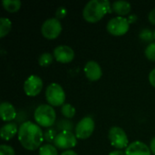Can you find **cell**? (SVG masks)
Wrapping results in <instances>:
<instances>
[{"label": "cell", "instance_id": "obj_1", "mask_svg": "<svg viewBox=\"0 0 155 155\" xmlns=\"http://www.w3.org/2000/svg\"><path fill=\"white\" fill-rule=\"evenodd\" d=\"M17 135L21 145L28 151L40 149L45 139L40 126L30 121L25 122L20 125Z\"/></svg>", "mask_w": 155, "mask_h": 155}, {"label": "cell", "instance_id": "obj_2", "mask_svg": "<svg viewBox=\"0 0 155 155\" xmlns=\"http://www.w3.org/2000/svg\"><path fill=\"white\" fill-rule=\"evenodd\" d=\"M113 7L108 0H91L83 10V16L88 23L99 22L106 14H111Z\"/></svg>", "mask_w": 155, "mask_h": 155}, {"label": "cell", "instance_id": "obj_3", "mask_svg": "<svg viewBox=\"0 0 155 155\" xmlns=\"http://www.w3.org/2000/svg\"><path fill=\"white\" fill-rule=\"evenodd\" d=\"M34 118L39 126L50 128L55 123L56 114L50 104H41L35 110Z\"/></svg>", "mask_w": 155, "mask_h": 155}, {"label": "cell", "instance_id": "obj_4", "mask_svg": "<svg viewBox=\"0 0 155 155\" xmlns=\"http://www.w3.org/2000/svg\"><path fill=\"white\" fill-rule=\"evenodd\" d=\"M45 98L51 106H61L65 102V92L60 84L52 83L46 87Z\"/></svg>", "mask_w": 155, "mask_h": 155}, {"label": "cell", "instance_id": "obj_5", "mask_svg": "<svg viewBox=\"0 0 155 155\" xmlns=\"http://www.w3.org/2000/svg\"><path fill=\"white\" fill-rule=\"evenodd\" d=\"M130 27V23L126 17L116 16L109 20L106 25V29L112 35L122 36L125 35Z\"/></svg>", "mask_w": 155, "mask_h": 155}, {"label": "cell", "instance_id": "obj_6", "mask_svg": "<svg viewBox=\"0 0 155 155\" xmlns=\"http://www.w3.org/2000/svg\"><path fill=\"white\" fill-rule=\"evenodd\" d=\"M108 138L110 141V143L115 147L117 150H122L124 148H127L129 146V140L127 137V134L122 129L118 126H114L109 130L108 133Z\"/></svg>", "mask_w": 155, "mask_h": 155}, {"label": "cell", "instance_id": "obj_7", "mask_svg": "<svg viewBox=\"0 0 155 155\" xmlns=\"http://www.w3.org/2000/svg\"><path fill=\"white\" fill-rule=\"evenodd\" d=\"M62 29V25L57 18H49L42 25L41 33L45 38L54 40L60 35Z\"/></svg>", "mask_w": 155, "mask_h": 155}, {"label": "cell", "instance_id": "obj_8", "mask_svg": "<svg viewBox=\"0 0 155 155\" xmlns=\"http://www.w3.org/2000/svg\"><path fill=\"white\" fill-rule=\"evenodd\" d=\"M95 124L91 116H85L81 119L75 126V136L77 139H88L94 133Z\"/></svg>", "mask_w": 155, "mask_h": 155}, {"label": "cell", "instance_id": "obj_9", "mask_svg": "<svg viewBox=\"0 0 155 155\" xmlns=\"http://www.w3.org/2000/svg\"><path fill=\"white\" fill-rule=\"evenodd\" d=\"M77 144V138L75 134H74L71 131H61L57 134L54 145L57 149L61 150H69L74 148Z\"/></svg>", "mask_w": 155, "mask_h": 155}, {"label": "cell", "instance_id": "obj_10", "mask_svg": "<svg viewBox=\"0 0 155 155\" xmlns=\"http://www.w3.org/2000/svg\"><path fill=\"white\" fill-rule=\"evenodd\" d=\"M43 80L37 75H30L24 84V91L27 96L35 97L38 95L43 90Z\"/></svg>", "mask_w": 155, "mask_h": 155}, {"label": "cell", "instance_id": "obj_11", "mask_svg": "<svg viewBox=\"0 0 155 155\" xmlns=\"http://www.w3.org/2000/svg\"><path fill=\"white\" fill-rule=\"evenodd\" d=\"M54 58L62 64H68L74 58L73 48L68 45H58L54 50Z\"/></svg>", "mask_w": 155, "mask_h": 155}, {"label": "cell", "instance_id": "obj_12", "mask_svg": "<svg viewBox=\"0 0 155 155\" xmlns=\"http://www.w3.org/2000/svg\"><path fill=\"white\" fill-rule=\"evenodd\" d=\"M84 74L86 78L91 82H96L100 80L103 75V71L100 64L95 61H89L84 65Z\"/></svg>", "mask_w": 155, "mask_h": 155}, {"label": "cell", "instance_id": "obj_13", "mask_svg": "<svg viewBox=\"0 0 155 155\" xmlns=\"http://www.w3.org/2000/svg\"><path fill=\"white\" fill-rule=\"evenodd\" d=\"M124 153L125 155H152L150 147L140 141L130 143Z\"/></svg>", "mask_w": 155, "mask_h": 155}, {"label": "cell", "instance_id": "obj_14", "mask_svg": "<svg viewBox=\"0 0 155 155\" xmlns=\"http://www.w3.org/2000/svg\"><path fill=\"white\" fill-rule=\"evenodd\" d=\"M0 115L4 122L13 121L16 117V111L15 106L8 102H2L0 104Z\"/></svg>", "mask_w": 155, "mask_h": 155}, {"label": "cell", "instance_id": "obj_15", "mask_svg": "<svg viewBox=\"0 0 155 155\" xmlns=\"http://www.w3.org/2000/svg\"><path fill=\"white\" fill-rule=\"evenodd\" d=\"M18 129L16 124L11 122V123H7L5 125L2 126L1 130H0V135L1 138L5 141H9L11 140L16 134H18Z\"/></svg>", "mask_w": 155, "mask_h": 155}, {"label": "cell", "instance_id": "obj_16", "mask_svg": "<svg viewBox=\"0 0 155 155\" xmlns=\"http://www.w3.org/2000/svg\"><path fill=\"white\" fill-rule=\"evenodd\" d=\"M113 11L115 12L119 16L124 17V15H129L132 10V5L129 2L126 1H115L112 5Z\"/></svg>", "mask_w": 155, "mask_h": 155}, {"label": "cell", "instance_id": "obj_17", "mask_svg": "<svg viewBox=\"0 0 155 155\" xmlns=\"http://www.w3.org/2000/svg\"><path fill=\"white\" fill-rule=\"evenodd\" d=\"M2 5L5 11L9 13H15L21 8L22 3L20 0H3Z\"/></svg>", "mask_w": 155, "mask_h": 155}, {"label": "cell", "instance_id": "obj_18", "mask_svg": "<svg viewBox=\"0 0 155 155\" xmlns=\"http://www.w3.org/2000/svg\"><path fill=\"white\" fill-rule=\"evenodd\" d=\"M12 28V22L6 17L0 18V37H5Z\"/></svg>", "mask_w": 155, "mask_h": 155}, {"label": "cell", "instance_id": "obj_19", "mask_svg": "<svg viewBox=\"0 0 155 155\" xmlns=\"http://www.w3.org/2000/svg\"><path fill=\"white\" fill-rule=\"evenodd\" d=\"M39 155H58L57 148L50 143L44 144L39 149Z\"/></svg>", "mask_w": 155, "mask_h": 155}, {"label": "cell", "instance_id": "obj_20", "mask_svg": "<svg viewBox=\"0 0 155 155\" xmlns=\"http://www.w3.org/2000/svg\"><path fill=\"white\" fill-rule=\"evenodd\" d=\"M61 112H62V114L65 118H68V119L73 118L75 115V113H76L75 112V108L72 104H64L62 106Z\"/></svg>", "mask_w": 155, "mask_h": 155}, {"label": "cell", "instance_id": "obj_21", "mask_svg": "<svg viewBox=\"0 0 155 155\" xmlns=\"http://www.w3.org/2000/svg\"><path fill=\"white\" fill-rule=\"evenodd\" d=\"M52 62H53V55L49 53H44L38 58V64H40V66L43 67L49 66L52 64Z\"/></svg>", "mask_w": 155, "mask_h": 155}, {"label": "cell", "instance_id": "obj_22", "mask_svg": "<svg viewBox=\"0 0 155 155\" xmlns=\"http://www.w3.org/2000/svg\"><path fill=\"white\" fill-rule=\"evenodd\" d=\"M144 54L148 60L155 62V42L150 43L146 46V48L144 50Z\"/></svg>", "mask_w": 155, "mask_h": 155}, {"label": "cell", "instance_id": "obj_23", "mask_svg": "<svg viewBox=\"0 0 155 155\" xmlns=\"http://www.w3.org/2000/svg\"><path fill=\"white\" fill-rule=\"evenodd\" d=\"M140 38L144 42H151L152 43L153 39H154L153 38V33L148 28L143 29L140 33Z\"/></svg>", "mask_w": 155, "mask_h": 155}, {"label": "cell", "instance_id": "obj_24", "mask_svg": "<svg viewBox=\"0 0 155 155\" xmlns=\"http://www.w3.org/2000/svg\"><path fill=\"white\" fill-rule=\"evenodd\" d=\"M56 135H57V134H56L55 130L53 129V128H48V129L45 132V134H44L45 140L46 142H48V143H54V139H55V137H56Z\"/></svg>", "mask_w": 155, "mask_h": 155}, {"label": "cell", "instance_id": "obj_25", "mask_svg": "<svg viewBox=\"0 0 155 155\" xmlns=\"http://www.w3.org/2000/svg\"><path fill=\"white\" fill-rule=\"evenodd\" d=\"M0 155H15V149L6 144L0 145Z\"/></svg>", "mask_w": 155, "mask_h": 155}, {"label": "cell", "instance_id": "obj_26", "mask_svg": "<svg viewBox=\"0 0 155 155\" xmlns=\"http://www.w3.org/2000/svg\"><path fill=\"white\" fill-rule=\"evenodd\" d=\"M66 14H67V10L65 9V7L64 6H60L56 9V12H55V18H57L58 20L59 19H62L64 17L66 16Z\"/></svg>", "mask_w": 155, "mask_h": 155}, {"label": "cell", "instance_id": "obj_27", "mask_svg": "<svg viewBox=\"0 0 155 155\" xmlns=\"http://www.w3.org/2000/svg\"><path fill=\"white\" fill-rule=\"evenodd\" d=\"M149 82L155 88V68L153 69L151 71V73L149 74Z\"/></svg>", "mask_w": 155, "mask_h": 155}, {"label": "cell", "instance_id": "obj_28", "mask_svg": "<svg viewBox=\"0 0 155 155\" xmlns=\"http://www.w3.org/2000/svg\"><path fill=\"white\" fill-rule=\"evenodd\" d=\"M148 19L150 21V23L152 25H155V7L149 13V15H148Z\"/></svg>", "mask_w": 155, "mask_h": 155}, {"label": "cell", "instance_id": "obj_29", "mask_svg": "<svg viewBox=\"0 0 155 155\" xmlns=\"http://www.w3.org/2000/svg\"><path fill=\"white\" fill-rule=\"evenodd\" d=\"M150 150L152 152V154L155 155V137L151 140V143H150Z\"/></svg>", "mask_w": 155, "mask_h": 155}, {"label": "cell", "instance_id": "obj_30", "mask_svg": "<svg viewBox=\"0 0 155 155\" xmlns=\"http://www.w3.org/2000/svg\"><path fill=\"white\" fill-rule=\"evenodd\" d=\"M127 19H128V22H129L130 24H134V22H136L137 16H136V15H131L128 16Z\"/></svg>", "mask_w": 155, "mask_h": 155}, {"label": "cell", "instance_id": "obj_31", "mask_svg": "<svg viewBox=\"0 0 155 155\" xmlns=\"http://www.w3.org/2000/svg\"><path fill=\"white\" fill-rule=\"evenodd\" d=\"M109 155H125V153H124L123 151L121 150H115V151H113L111 152Z\"/></svg>", "mask_w": 155, "mask_h": 155}, {"label": "cell", "instance_id": "obj_32", "mask_svg": "<svg viewBox=\"0 0 155 155\" xmlns=\"http://www.w3.org/2000/svg\"><path fill=\"white\" fill-rule=\"evenodd\" d=\"M61 155H78L75 152L72 151V150H67V151H64V153H62Z\"/></svg>", "mask_w": 155, "mask_h": 155}, {"label": "cell", "instance_id": "obj_33", "mask_svg": "<svg viewBox=\"0 0 155 155\" xmlns=\"http://www.w3.org/2000/svg\"><path fill=\"white\" fill-rule=\"evenodd\" d=\"M153 38H154V40H155V30H154V32H153Z\"/></svg>", "mask_w": 155, "mask_h": 155}]
</instances>
